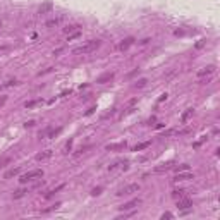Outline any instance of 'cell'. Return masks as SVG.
<instances>
[{
    "instance_id": "cell-15",
    "label": "cell",
    "mask_w": 220,
    "mask_h": 220,
    "mask_svg": "<svg viewBox=\"0 0 220 220\" xmlns=\"http://www.w3.org/2000/svg\"><path fill=\"white\" fill-rule=\"evenodd\" d=\"M193 115H194V109H187V110H186V112L182 113V115H181V120H182L184 124H186V122H187V120H189V119H191Z\"/></svg>"
},
{
    "instance_id": "cell-6",
    "label": "cell",
    "mask_w": 220,
    "mask_h": 220,
    "mask_svg": "<svg viewBox=\"0 0 220 220\" xmlns=\"http://www.w3.org/2000/svg\"><path fill=\"white\" fill-rule=\"evenodd\" d=\"M134 43H136V40H134L132 36H127V38H124V40L117 45V50H119V52H126V50H129Z\"/></svg>"
},
{
    "instance_id": "cell-7",
    "label": "cell",
    "mask_w": 220,
    "mask_h": 220,
    "mask_svg": "<svg viewBox=\"0 0 220 220\" xmlns=\"http://www.w3.org/2000/svg\"><path fill=\"white\" fill-rule=\"evenodd\" d=\"M139 205H141V200H139V198H134V200H131V201L120 205L119 210H120V212H129V210H134V208L139 206Z\"/></svg>"
},
{
    "instance_id": "cell-35",
    "label": "cell",
    "mask_w": 220,
    "mask_h": 220,
    "mask_svg": "<svg viewBox=\"0 0 220 220\" xmlns=\"http://www.w3.org/2000/svg\"><path fill=\"white\" fill-rule=\"evenodd\" d=\"M5 102H7V96H0V107H2Z\"/></svg>"
},
{
    "instance_id": "cell-32",
    "label": "cell",
    "mask_w": 220,
    "mask_h": 220,
    "mask_svg": "<svg viewBox=\"0 0 220 220\" xmlns=\"http://www.w3.org/2000/svg\"><path fill=\"white\" fill-rule=\"evenodd\" d=\"M35 124H36V120H28V122H26L24 126H26V127H33Z\"/></svg>"
},
{
    "instance_id": "cell-1",
    "label": "cell",
    "mask_w": 220,
    "mask_h": 220,
    "mask_svg": "<svg viewBox=\"0 0 220 220\" xmlns=\"http://www.w3.org/2000/svg\"><path fill=\"white\" fill-rule=\"evenodd\" d=\"M100 45H102V41L100 40H90V41H86V43H83L81 47H76L72 52L76 55H86V54H91L95 50H98L100 48Z\"/></svg>"
},
{
    "instance_id": "cell-8",
    "label": "cell",
    "mask_w": 220,
    "mask_h": 220,
    "mask_svg": "<svg viewBox=\"0 0 220 220\" xmlns=\"http://www.w3.org/2000/svg\"><path fill=\"white\" fill-rule=\"evenodd\" d=\"M215 71H217V67H215L213 64H210V65H206V67L200 69V71L196 72V76H198V77H206V76H213V74H215Z\"/></svg>"
},
{
    "instance_id": "cell-13",
    "label": "cell",
    "mask_w": 220,
    "mask_h": 220,
    "mask_svg": "<svg viewBox=\"0 0 220 220\" xmlns=\"http://www.w3.org/2000/svg\"><path fill=\"white\" fill-rule=\"evenodd\" d=\"M16 84H17V81H16V79H7V81L0 83V90H7V88H12V86H16Z\"/></svg>"
},
{
    "instance_id": "cell-9",
    "label": "cell",
    "mask_w": 220,
    "mask_h": 220,
    "mask_svg": "<svg viewBox=\"0 0 220 220\" xmlns=\"http://www.w3.org/2000/svg\"><path fill=\"white\" fill-rule=\"evenodd\" d=\"M113 76H115L113 72H105V74H102V76H98V77H96V84H105V83H110V81L113 79Z\"/></svg>"
},
{
    "instance_id": "cell-25",
    "label": "cell",
    "mask_w": 220,
    "mask_h": 220,
    "mask_svg": "<svg viewBox=\"0 0 220 220\" xmlns=\"http://www.w3.org/2000/svg\"><path fill=\"white\" fill-rule=\"evenodd\" d=\"M81 36V29L79 31H74V33H71V35H67V41H72V40H76V38Z\"/></svg>"
},
{
    "instance_id": "cell-19",
    "label": "cell",
    "mask_w": 220,
    "mask_h": 220,
    "mask_svg": "<svg viewBox=\"0 0 220 220\" xmlns=\"http://www.w3.org/2000/svg\"><path fill=\"white\" fill-rule=\"evenodd\" d=\"M172 167H174V162H167V164H162V165H158V167H155V170L157 172H164V170H168Z\"/></svg>"
},
{
    "instance_id": "cell-18",
    "label": "cell",
    "mask_w": 220,
    "mask_h": 220,
    "mask_svg": "<svg viewBox=\"0 0 220 220\" xmlns=\"http://www.w3.org/2000/svg\"><path fill=\"white\" fill-rule=\"evenodd\" d=\"M60 21H62V17H54V19H50V21H47V28H57L58 24H60Z\"/></svg>"
},
{
    "instance_id": "cell-33",
    "label": "cell",
    "mask_w": 220,
    "mask_h": 220,
    "mask_svg": "<svg viewBox=\"0 0 220 220\" xmlns=\"http://www.w3.org/2000/svg\"><path fill=\"white\" fill-rule=\"evenodd\" d=\"M167 96H168L167 93H162V95L158 96V102H164V100H167Z\"/></svg>"
},
{
    "instance_id": "cell-10",
    "label": "cell",
    "mask_w": 220,
    "mask_h": 220,
    "mask_svg": "<svg viewBox=\"0 0 220 220\" xmlns=\"http://www.w3.org/2000/svg\"><path fill=\"white\" fill-rule=\"evenodd\" d=\"M127 167H129V160H115V162L109 167V170H115V168H124V170H126Z\"/></svg>"
},
{
    "instance_id": "cell-21",
    "label": "cell",
    "mask_w": 220,
    "mask_h": 220,
    "mask_svg": "<svg viewBox=\"0 0 220 220\" xmlns=\"http://www.w3.org/2000/svg\"><path fill=\"white\" fill-rule=\"evenodd\" d=\"M151 145V141H145V143H139V145H136V146L132 148V151H141V150H145Z\"/></svg>"
},
{
    "instance_id": "cell-27",
    "label": "cell",
    "mask_w": 220,
    "mask_h": 220,
    "mask_svg": "<svg viewBox=\"0 0 220 220\" xmlns=\"http://www.w3.org/2000/svg\"><path fill=\"white\" fill-rule=\"evenodd\" d=\"M71 148H72V139H69V141H67V145H65V148H64V153H69V151H71Z\"/></svg>"
},
{
    "instance_id": "cell-22",
    "label": "cell",
    "mask_w": 220,
    "mask_h": 220,
    "mask_svg": "<svg viewBox=\"0 0 220 220\" xmlns=\"http://www.w3.org/2000/svg\"><path fill=\"white\" fill-rule=\"evenodd\" d=\"M148 84V79L146 77H141V79H138L136 83H134V88H145Z\"/></svg>"
},
{
    "instance_id": "cell-24",
    "label": "cell",
    "mask_w": 220,
    "mask_h": 220,
    "mask_svg": "<svg viewBox=\"0 0 220 220\" xmlns=\"http://www.w3.org/2000/svg\"><path fill=\"white\" fill-rule=\"evenodd\" d=\"M172 168H174L175 172H182V170H189V165L187 164H181V165H174Z\"/></svg>"
},
{
    "instance_id": "cell-5",
    "label": "cell",
    "mask_w": 220,
    "mask_h": 220,
    "mask_svg": "<svg viewBox=\"0 0 220 220\" xmlns=\"http://www.w3.org/2000/svg\"><path fill=\"white\" fill-rule=\"evenodd\" d=\"M189 179H194V174L187 172V170H182V172H177L172 179V182H184V181H189Z\"/></svg>"
},
{
    "instance_id": "cell-3",
    "label": "cell",
    "mask_w": 220,
    "mask_h": 220,
    "mask_svg": "<svg viewBox=\"0 0 220 220\" xmlns=\"http://www.w3.org/2000/svg\"><path fill=\"white\" fill-rule=\"evenodd\" d=\"M139 189H141V186L139 184H127V186H124V187H120V189H117V193H115V196H129V194H134V193H139Z\"/></svg>"
},
{
    "instance_id": "cell-17",
    "label": "cell",
    "mask_w": 220,
    "mask_h": 220,
    "mask_svg": "<svg viewBox=\"0 0 220 220\" xmlns=\"http://www.w3.org/2000/svg\"><path fill=\"white\" fill-rule=\"evenodd\" d=\"M170 196H172L174 200H179V198L186 196V189H174V191L170 193Z\"/></svg>"
},
{
    "instance_id": "cell-34",
    "label": "cell",
    "mask_w": 220,
    "mask_h": 220,
    "mask_svg": "<svg viewBox=\"0 0 220 220\" xmlns=\"http://www.w3.org/2000/svg\"><path fill=\"white\" fill-rule=\"evenodd\" d=\"M203 45H205V40H200V41L196 43V48H201Z\"/></svg>"
},
{
    "instance_id": "cell-30",
    "label": "cell",
    "mask_w": 220,
    "mask_h": 220,
    "mask_svg": "<svg viewBox=\"0 0 220 220\" xmlns=\"http://www.w3.org/2000/svg\"><path fill=\"white\" fill-rule=\"evenodd\" d=\"M91 194H93V196H98V194H102V187H95V189L91 191Z\"/></svg>"
},
{
    "instance_id": "cell-31",
    "label": "cell",
    "mask_w": 220,
    "mask_h": 220,
    "mask_svg": "<svg viewBox=\"0 0 220 220\" xmlns=\"http://www.w3.org/2000/svg\"><path fill=\"white\" fill-rule=\"evenodd\" d=\"M95 110H96V107H91V109H88L86 112H84V115L88 117V115H91V113H95Z\"/></svg>"
},
{
    "instance_id": "cell-23",
    "label": "cell",
    "mask_w": 220,
    "mask_h": 220,
    "mask_svg": "<svg viewBox=\"0 0 220 220\" xmlns=\"http://www.w3.org/2000/svg\"><path fill=\"white\" fill-rule=\"evenodd\" d=\"M40 103H41V100H31V102H26L24 107H26V109H35L36 105H40Z\"/></svg>"
},
{
    "instance_id": "cell-12",
    "label": "cell",
    "mask_w": 220,
    "mask_h": 220,
    "mask_svg": "<svg viewBox=\"0 0 220 220\" xmlns=\"http://www.w3.org/2000/svg\"><path fill=\"white\" fill-rule=\"evenodd\" d=\"M19 172H21V168L16 167V168H10V170H7L5 174H3V179H10V177H16L19 175Z\"/></svg>"
},
{
    "instance_id": "cell-36",
    "label": "cell",
    "mask_w": 220,
    "mask_h": 220,
    "mask_svg": "<svg viewBox=\"0 0 220 220\" xmlns=\"http://www.w3.org/2000/svg\"><path fill=\"white\" fill-rule=\"evenodd\" d=\"M164 126H165L164 122H157V126H155V129H162Z\"/></svg>"
},
{
    "instance_id": "cell-20",
    "label": "cell",
    "mask_w": 220,
    "mask_h": 220,
    "mask_svg": "<svg viewBox=\"0 0 220 220\" xmlns=\"http://www.w3.org/2000/svg\"><path fill=\"white\" fill-rule=\"evenodd\" d=\"M79 24H71V26H67V28H64V33L65 35H71V33H74V31H79Z\"/></svg>"
},
{
    "instance_id": "cell-4",
    "label": "cell",
    "mask_w": 220,
    "mask_h": 220,
    "mask_svg": "<svg viewBox=\"0 0 220 220\" xmlns=\"http://www.w3.org/2000/svg\"><path fill=\"white\" fill-rule=\"evenodd\" d=\"M177 208L187 213V212H189V210L193 208V200H191V198H187V196H182V198H179V200H177Z\"/></svg>"
},
{
    "instance_id": "cell-28",
    "label": "cell",
    "mask_w": 220,
    "mask_h": 220,
    "mask_svg": "<svg viewBox=\"0 0 220 220\" xmlns=\"http://www.w3.org/2000/svg\"><path fill=\"white\" fill-rule=\"evenodd\" d=\"M58 206H60V203H55V205H52L50 208H47V210H43V212H45V213H47V212H52V210H57Z\"/></svg>"
},
{
    "instance_id": "cell-14",
    "label": "cell",
    "mask_w": 220,
    "mask_h": 220,
    "mask_svg": "<svg viewBox=\"0 0 220 220\" xmlns=\"http://www.w3.org/2000/svg\"><path fill=\"white\" fill-rule=\"evenodd\" d=\"M126 146H127V143L122 141V143H115V145H107V150H109V151H113V150H124Z\"/></svg>"
},
{
    "instance_id": "cell-16",
    "label": "cell",
    "mask_w": 220,
    "mask_h": 220,
    "mask_svg": "<svg viewBox=\"0 0 220 220\" xmlns=\"http://www.w3.org/2000/svg\"><path fill=\"white\" fill-rule=\"evenodd\" d=\"M54 9V5H52V2H45L41 7H40V14H48L50 10Z\"/></svg>"
},
{
    "instance_id": "cell-29",
    "label": "cell",
    "mask_w": 220,
    "mask_h": 220,
    "mask_svg": "<svg viewBox=\"0 0 220 220\" xmlns=\"http://www.w3.org/2000/svg\"><path fill=\"white\" fill-rule=\"evenodd\" d=\"M165 219H174V215L170 212H165V213H162V220H165Z\"/></svg>"
},
{
    "instance_id": "cell-11",
    "label": "cell",
    "mask_w": 220,
    "mask_h": 220,
    "mask_svg": "<svg viewBox=\"0 0 220 220\" xmlns=\"http://www.w3.org/2000/svg\"><path fill=\"white\" fill-rule=\"evenodd\" d=\"M52 155H54V151H52V150H45V151H40L35 158H36L38 162H45V160L52 158Z\"/></svg>"
},
{
    "instance_id": "cell-2",
    "label": "cell",
    "mask_w": 220,
    "mask_h": 220,
    "mask_svg": "<svg viewBox=\"0 0 220 220\" xmlns=\"http://www.w3.org/2000/svg\"><path fill=\"white\" fill-rule=\"evenodd\" d=\"M41 177H43V170L41 168H35V170H29V172L22 174L19 181H21V184H26V182H33L36 179H41Z\"/></svg>"
},
{
    "instance_id": "cell-26",
    "label": "cell",
    "mask_w": 220,
    "mask_h": 220,
    "mask_svg": "<svg viewBox=\"0 0 220 220\" xmlns=\"http://www.w3.org/2000/svg\"><path fill=\"white\" fill-rule=\"evenodd\" d=\"M26 193H28L26 189H17V191L14 193V200H19V198H22V196H24Z\"/></svg>"
}]
</instances>
